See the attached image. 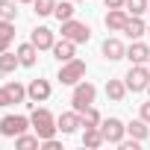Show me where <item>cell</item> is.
<instances>
[{
  "label": "cell",
  "mask_w": 150,
  "mask_h": 150,
  "mask_svg": "<svg viewBox=\"0 0 150 150\" xmlns=\"http://www.w3.org/2000/svg\"><path fill=\"white\" fill-rule=\"evenodd\" d=\"M56 3H59V0H33V12L38 18H47V15H53Z\"/></svg>",
  "instance_id": "26"
},
{
  "label": "cell",
  "mask_w": 150,
  "mask_h": 150,
  "mask_svg": "<svg viewBox=\"0 0 150 150\" xmlns=\"http://www.w3.org/2000/svg\"><path fill=\"white\" fill-rule=\"evenodd\" d=\"M127 59L132 62V65H147L150 62V44H144V41H132L129 47H127Z\"/></svg>",
  "instance_id": "12"
},
{
  "label": "cell",
  "mask_w": 150,
  "mask_h": 150,
  "mask_svg": "<svg viewBox=\"0 0 150 150\" xmlns=\"http://www.w3.org/2000/svg\"><path fill=\"white\" fill-rule=\"evenodd\" d=\"M56 127H59V132H62V135H71V132H77V129L83 127V115H80L77 109L62 112V115L56 118Z\"/></svg>",
  "instance_id": "8"
},
{
  "label": "cell",
  "mask_w": 150,
  "mask_h": 150,
  "mask_svg": "<svg viewBox=\"0 0 150 150\" xmlns=\"http://www.w3.org/2000/svg\"><path fill=\"white\" fill-rule=\"evenodd\" d=\"M80 115H83V127H100V121H103V118H100V112H97L94 106H88V109H86V112H80Z\"/></svg>",
  "instance_id": "27"
},
{
  "label": "cell",
  "mask_w": 150,
  "mask_h": 150,
  "mask_svg": "<svg viewBox=\"0 0 150 150\" xmlns=\"http://www.w3.org/2000/svg\"><path fill=\"white\" fill-rule=\"evenodd\" d=\"M106 9H124V0H103Z\"/></svg>",
  "instance_id": "32"
},
{
  "label": "cell",
  "mask_w": 150,
  "mask_h": 150,
  "mask_svg": "<svg viewBox=\"0 0 150 150\" xmlns=\"http://www.w3.org/2000/svg\"><path fill=\"white\" fill-rule=\"evenodd\" d=\"M100 50H103V59H109V62L127 59V47H124V41H121V38H106Z\"/></svg>",
  "instance_id": "13"
},
{
  "label": "cell",
  "mask_w": 150,
  "mask_h": 150,
  "mask_svg": "<svg viewBox=\"0 0 150 150\" xmlns=\"http://www.w3.org/2000/svg\"><path fill=\"white\" fill-rule=\"evenodd\" d=\"M6 106H12V97H9L6 86H0V109H6Z\"/></svg>",
  "instance_id": "30"
},
{
  "label": "cell",
  "mask_w": 150,
  "mask_h": 150,
  "mask_svg": "<svg viewBox=\"0 0 150 150\" xmlns=\"http://www.w3.org/2000/svg\"><path fill=\"white\" fill-rule=\"evenodd\" d=\"M33 124L27 115H3L0 118V135H6V138H15L21 132H27Z\"/></svg>",
  "instance_id": "6"
},
{
  "label": "cell",
  "mask_w": 150,
  "mask_h": 150,
  "mask_svg": "<svg viewBox=\"0 0 150 150\" xmlns=\"http://www.w3.org/2000/svg\"><path fill=\"white\" fill-rule=\"evenodd\" d=\"M147 12H150V0H147Z\"/></svg>",
  "instance_id": "34"
},
{
  "label": "cell",
  "mask_w": 150,
  "mask_h": 150,
  "mask_svg": "<svg viewBox=\"0 0 150 150\" xmlns=\"http://www.w3.org/2000/svg\"><path fill=\"white\" fill-rule=\"evenodd\" d=\"M0 18L3 21H18V0H0Z\"/></svg>",
  "instance_id": "24"
},
{
  "label": "cell",
  "mask_w": 150,
  "mask_h": 150,
  "mask_svg": "<svg viewBox=\"0 0 150 150\" xmlns=\"http://www.w3.org/2000/svg\"><path fill=\"white\" fill-rule=\"evenodd\" d=\"M18 3H33V0H18Z\"/></svg>",
  "instance_id": "33"
},
{
  "label": "cell",
  "mask_w": 150,
  "mask_h": 150,
  "mask_svg": "<svg viewBox=\"0 0 150 150\" xmlns=\"http://www.w3.org/2000/svg\"><path fill=\"white\" fill-rule=\"evenodd\" d=\"M15 147H18V150H33V147H41V135H38V132H35V135L21 132V135H15Z\"/></svg>",
  "instance_id": "22"
},
{
  "label": "cell",
  "mask_w": 150,
  "mask_h": 150,
  "mask_svg": "<svg viewBox=\"0 0 150 150\" xmlns=\"http://www.w3.org/2000/svg\"><path fill=\"white\" fill-rule=\"evenodd\" d=\"M103 144H106V138H103L100 127H86V132H83V147L97 150V147H103Z\"/></svg>",
  "instance_id": "16"
},
{
  "label": "cell",
  "mask_w": 150,
  "mask_h": 150,
  "mask_svg": "<svg viewBox=\"0 0 150 150\" xmlns=\"http://www.w3.org/2000/svg\"><path fill=\"white\" fill-rule=\"evenodd\" d=\"M124 33L135 41V38H141L144 33H147V24L141 21V15H129V21H127V27H124Z\"/></svg>",
  "instance_id": "18"
},
{
  "label": "cell",
  "mask_w": 150,
  "mask_h": 150,
  "mask_svg": "<svg viewBox=\"0 0 150 150\" xmlns=\"http://www.w3.org/2000/svg\"><path fill=\"white\" fill-rule=\"evenodd\" d=\"M6 91H9V97H12V103H24V100H27V86H21L18 80H12V83H6Z\"/></svg>",
  "instance_id": "25"
},
{
  "label": "cell",
  "mask_w": 150,
  "mask_h": 150,
  "mask_svg": "<svg viewBox=\"0 0 150 150\" xmlns=\"http://www.w3.org/2000/svg\"><path fill=\"white\" fill-rule=\"evenodd\" d=\"M94 100H97V86L94 83H77L74 86V91H71V109H77V112H86L88 106H94Z\"/></svg>",
  "instance_id": "2"
},
{
  "label": "cell",
  "mask_w": 150,
  "mask_h": 150,
  "mask_svg": "<svg viewBox=\"0 0 150 150\" xmlns=\"http://www.w3.org/2000/svg\"><path fill=\"white\" fill-rule=\"evenodd\" d=\"M62 38H71L74 44H86L91 38V27L77 21V18H71V21H62Z\"/></svg>",
  "instance_id": "5"
},
{
  "label": "cell",
  "mask_w": 150,
  "mask_h": 150,
  "mask_svg": "<svg viewBox=\"0 0 150 150\" xmlns=\"http://www.w3.org/2000/svg\"><path fill=\"white\" fill-rule=\"evenodd\" d=\"M30 124H33V129H35V132L41 135V141H44V138H53V135L59 132L53 112H50V109H44V106L33 109V115H30Z\"/></svg>",
  "instance_id": "1"
},
{
  "label": "cell",
  "mask_w": 150,
  "mask_h": 150,
  "mask_svg": "<svg viewBox=\"0 0 150 150\" xmlns=\"http://www.w3.org/2000/svg\"><path fill=\"white\" fill-rule=\"evenodd\" d=\"M74 3H77V0H74Z\"/></svg>",
  "instance_id": "38"
},
{
  "label": "cell",
  "mask_w": 150,
  "mask_h": 150,
  "mask_svg": "<svg viewBox=\"0 0 150 150\" xmlns=\"http://www.w3.org/2000/svg\"><path fill=\"white\" fill-rule=\"evenodd\" d=\"M124 9L129 15H144L147 12V0H124Z\"/></svg>",
  "instance_id": "28"
},
{
  "label": "cell",
  "mask_w": 150,
  "mask_h": 150,
  "mask_svg": "<svg viewBox=\"0 0 150 150\" xmlns=\"http://www.w3.org/2000/svg\"><path fill=\"white\" fill-rule=\"evenodd\" d=\"M50 94H53V88H50L47 80H33V83L27 86V100H30V103H44Z\"/></svg>",
  "instance_id": "9"
},
{
  "label": "cell",
  "mask_w": 150,
  "mask_h": 150,
  "mask_svg": "<svg viewBox=\"0 0 150 150\" xmlns=\"http://www.w3.org/2000/svg\"><path fill=\"white\" fill-rule=\"evenodd\" d=\"M15 53H18V59H21V65H24V68H33V65L38 62V47H35L33 41L21 44V47H18Z\"/></svg>",
  "instance_id": "15"
},
{
  "label": "cell",
  "mask_w": 150,
  "mask_h": 150,
  "mask_svg": "<svg viewBox=\"0 0 150 150\" xmlns=\"http://www.w3.org/2000/svg\"><path fill=\"white\" fill-rule=\"evenodd\" d=\"M147 68H150V62H147Z\"/></svg>",
  "instance_id": "37"
},
{
  "label": "cell",
  "mask_w": 150,
  "mask_h": 150,
  "mask_svg": "<svg viewBox=\"0 0 150 150\" xmlns=\"http://www.w3.org/2000/svg\"><path fill=\"white\" fill-rule=\"evenodd\" d=\"M147 35H150V27H147Z\"/></svg>",
  "instance_id": "36"
},
{
  "label": "cell",
  "mask_w": 150,
  "mask_h": 150,
  "mask_svg": "<svg viewBox=\"0 0 150 150\" xmlns=\"http://www.w3.org/2000/svg\"><path fill=\"white\" fill-rule=\"evenodd\" d=\"M12 38H15V21H3L0 18V53L9 50Z\"/></svg>",
  "instance_id": "19"
},
{
  "label": "cell",
  "mask_w": 150,
  "mask_h": 150,
  "mask_svg": "<svg viewBox=\"0 0 150 150\" xmlns=\"http://www.w3.org/2000/svg\"><path fill=\"white\" fill-rule=\"evenodd\" d=\"M127 91H129V88H127L124 80H109V83H106V97H109L112 103H121V100L127 97Z\"/></svg>",
  "instance_id": "17"
},
{
  "label": "cell",
  "mask_w": 150,
  "mask_h": 150,
  "mask_svg": "<svg viewBox=\"0 0 150 150\" xmlns=\"http://www.w3.org/2000/svg\"><path fill=\"white\" fill-rule=\"evenodd\" d=\"M62 86H77V83H83L86 80V62L83 59H77L74 56L71 62H62V68H59V77H56Z\"/></svg>",
  "instance_id": "3"
},
{
  "label": "cell",
  "mask_w": 150,
  "mask_h": 150,
  "mask_svg": "<svg viewBox=\"0 0 150 150\" xmlns=\"http://www.w3.org/2000/svg\"><path fill=\"white\" fill-rule=\"evenodd\" d=\"M74 0H62V3H56V9H53V15H56V21L62 24V21H71L74 18Z\"/></svg>",
  "instance_id": "23"
},
{
  "label": "cell",
  "mask_w": 150,
  "mask_h": 150,
  "mask_svg": "<svg viewBox=\"0 0 150 150\" xmlns=\"http://www.w3.org/2000/svg\"><path fill=\"white\" fill-rule=\"evenodd\" d=\"M41 147H44V150H62V141H59V138H44Z\"/></svg>",
  "instance_id": "29"
},
{
  "label": "cell",
  "mask_w": 150,
  "mask_h": 150,
  "mask_svg": "<svg viewBox=\"0 0 150 150\" xmlns=\"http://www.w3.org/2000/svg\"><path fill=\"white\" fill-rule=\"evenodd\" d=\"M100 132H103L106 144H121L124 135H127V124L121 118H103L100 121Z\"/></svg>",
  "instance_id": "7"
},
{
  "label": "cell",
  "mask_w": 150,
  "mask_h": 150,
  "mask_svg": "<svg viewBox=\"0 0 150 150\" xmlns=\"http://www.w3.org/2000/svg\"><path fill=\"white\" fill-rule=\"evenodd\" d=\"M127 21H129V12H127V9H109L106 18H103V24H106L109 33H124Z\"/></svg>",
  "instance_id": "10"
},
{
  "label": "cell",
  "mask_w": 150,
  "mask_h": 150,
  "mask_svg": "<svg viewBox=\"0 0 150 150\" xmlns=\"http://www.w3.org/2000/svg\"><path fill=\"white\" fill-rule=\"evenodd\" d=\"M124 83H127V88H129L132 94L147 91V86H150V68H147V65H129Z\"/></svg>",
  "instance_id": "4"
},
{
  "label": "cell",
  "mask_w": 150,
  "mask_h": 150,
  "mask_svg": "<svg viewBox=\"0 0 150 150\" xmlns=\"http://www.w3.org/2000/svg\"><path fill=\"white\" fill-rule=\"evenodd\" d=\"M30 41H33L38 50H53L56 35H53V30H50V27H35V30H33V35H30Z\"/></svg>",
  "instance_id": "11"
},
{
  "label": "cell",
  "mask_w": 150,
  "mask_h": 150,
  "mask_svg": "<svg viewBox=\"0 0 150 150\" xmlns=\"http://www.w3.org/2000/svg\"><path fill=\"white\" fill-rule=\"evenodd\" d=\"M18 65H21L18 53H12V50H3V53H0V74H12Z\"/></svg>",
  "instance_id": "21"
},
{
  "label": "cell",
  "mask_w": 150,
  "mask_h": 150,
  "mask_svg": "<svg viewBox=\"0 0 150 150\" xmlns=\"http://www.w3.org/2000/svg\"><path fill=\"white\" fill-rule=\"evenodd\" d=\"M147 94H150V86H147Z\"/></svg>",
  "instance_id": "35"
},
{
  "label": "cell",
  "mask_w": 150,
  "mask_h": 150,
  "mask_svg": "<svg viewBox=\"0 0 150 150\" xmlns=\"http://www.w3.org/2000/svg\"><path fill=\"white\" fill-rule=\"evenodd\" d=\"M127 135H132V138L144 141V138L150 135V129H147V121H144V118H135V121H129V124H127Z\"/></svg>",
  "instance_id": "20"
},
{
  "label": "cell",
  "mask_w": 150,
  "mask_h": 150,
  "mask_svg": "<svg viewBox=\"0 0 150 150\" xmlns=\"http://www.w3.org/2000/svg\"><path fill=\"white\" fill-rule=\"evenodd\" d=\"M138 118H144V121L150 124V100H147V103H141V112H138Z\"/></svg>",
  "instance_id": "31"
},
{
  "label": "cell",
  "mask_w": 150,
  "mask_h": 150,
  "mask_svg": "<svg viewBox=\"0 0 150 150\" xmlns=\"http://www.w3.org/2000/svg\"><path fill=\"white\" fill-rule=\"evenodd\" d=\"M74 56H77V44H74L71 38H62V41H56L53 44V59L62 65V62H71Z\"/></svg>",
  "instance_id": "14"
}]
</instances>
